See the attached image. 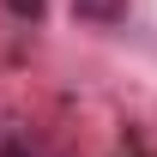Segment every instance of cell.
Listing matches in <instances>:
<instances>
[{"instance_id":"1","label":"cell","mask_w":157,"mask_h":157,"mask_svg":"<svg viewBox=\"0 0 157 157\" xmlns=\"http://www.w3.org/2000/svg\"><path fill=\"white\" fill-rule=\"evenodd\" d=\"M121 6L127 0H78V12H91V18H121Z\"/></svg>"},{"instance_id":"2","label":"cell","mask_w":157,"mask_h":157,"mask_svg":"<svg viewBox=\"0 0 157 157\" xmlns=\"http://www.w3.org/2000/svg\"><path fill=\"white\" fill-rule=\"evenodd\" d=\"M12 6V18H42V0H6Z\"/></svg>"},{"instance_id":"3","label":"cell","mask_w":157,"mask_h":157,"mask_svg":"<svg viewBox=\"0 0 157 157\" xmlns=\"http://www.w3.org/2000/svg\"><path fill=\"white\" fill-rule=\"evenodd\" d=\"M6 157H24V151H18V145H6Z\"/></svg>"}]
</instances>
